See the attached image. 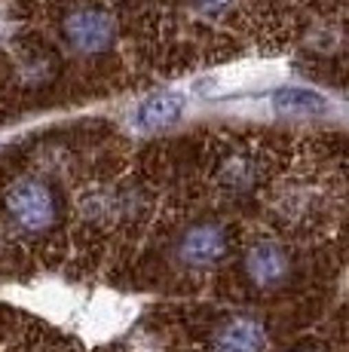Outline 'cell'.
Instances as JSON below:
<instances>
[{"mask_svg": "<svg viewBox=\"0 0 349 352\" xmlns=\"http://www.w3.org/2000/svg\"><path fill=\"white\" fill-rule=\"evenodd\" d=\"M3 212L22 233H46V230L56 224L58 199L46 181L22 178L6 190Z\"/></svg>", "mask_w": 349, "mask_h": 352, "instance_id": "obj_1", "label": "cell"}, {"mask_svg": "<svg viewBox=\"0 0 349 352\" xmlns=\"http://www.w3.org/2000/svg\"><path fill=\"white\" fill-rule=\"evenodd\" d=\"M62 37L80 56H102L117 40V22L102 6H74L62 19Z\"/></svg>", "mask_w": 349, "mask_h": 352, "instance_id": "obj_2", "label": "cell"}, {"mask_svg": "<svg viewBox=\"0 0 349 352\" xmlns=\"http://www.w3.org/2000/svg\"><path fill=\"white\" fill-rule=\"evenodd\" d=\"M230 239H227V227L218 221H199V224L187 227L181 233L178 245H174V257L184 270L193 273H205V270L218 267L224 261Z\"/></svg>", "mask_w": 349, "mask_h": 352, "instance_id": "obj_3", "label": "cell"}, {"mask_svg": "<svg viewBox=\"0 0 349 352\" xmlns=\"http://www.w3.org/2000/svg\"><path fill=\"white\" fill-rule=\"evenodd\" d=\"M243 267H245V276H248L251 285H258L264 291H273V288H282L288 279H291L294 257L276 239H258L245 252Z\"/></svg>", "mask_w": 349, "mask_h": 352, "instance_id": "obj_4", "label": "cell"}, {"mask_svg": "<svg viewBox=\"0 0 349 352\" xmlns=\"http://www.w3.org/2000/svg\"><path fill=\"white\" fill-rule=\"evenodd\" d=\"M214 352H264L267 349V328L258 316H230L218 324L212 337Z\"/></svg>", "mask_w": 349, "mask_h": 352, "instance_id": "obj_5", "label": "cell"}, {"mask_svg": "<svg viewBox=\"0 0 349 352\" xmlns=\"http://www.w3.org/2000/svg\"><path fill=\"white\" fill-rule=\"evenodd\" d=\"M184 113V98L178 92H157V96L144 98L135 111V126L144 132H159V129L172 126Z\"/></svg>", "mask_w": 349, "mask_h": 352, "instance_id": "obj_6", "label": "cell"}, {"mask_svg": "<svg viewBox=\"0 0 349 352\" xmlns=\"http://www.w3.org/2000/svg\"><path fill=\"white\" fill-rule=\"evenodd\" d=\"M273 107L288 117H322L331 111V101L306 86H282L273 92Z\"/></svg>", "mask_w": 349, "mask_h": 352, "instance_id": "obj_7", "label": "cell"}, {"mask_svg": "<svg viewBox=\"0 0 349 352\" xmlns=\"http://www.w3.org/2000/svg\"><path fill=\"white\" fill-rule=\"evenodd\" d=\"M254 178H258V172H254L251 157H230V162H227L224 172H221V184H224V190H233V193L251 190Z\"/></svg>", "mask_w": 349, "mask_h": 352, "instance_id": "obj_8", "label": "cell"}, {"mask_svg": "<svg viewBox=\"0 0 349 352\" xmlns=\"http://www.w3.org/2000/svg\"><path fill=\"white\" fill-rule=\"evenodd\" d=\"M193 6H196L199 12H209V16H218V12H224L227 6L233 3V0H190Z\"/></svg>", "mask_w": 349, "mask_h": 352, "instance_id": "obj_9", "label": "cell"}, {"mask_svg": "<svg viewBox=\"0 0 349 352\" xmlns=\"http://www.w3.org/2000/svg\"><path fill=\"white\" fill-rule=\"evenodd\" d=\"M294 352H306V349H294Z\"/></svg>", "mask_w": 349, "mask_h": 352, "instance_id": "obj_10", "label": "cell"}]
</instances>
